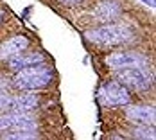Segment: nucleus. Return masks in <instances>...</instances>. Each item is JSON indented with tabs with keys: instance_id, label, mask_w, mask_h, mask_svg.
Wrapping results in <instances>:
<instances>
[{
	"instance_id": "1",
	"label": "nucleus",
	"mask_w": 156,
	"mask_h": 140,
	"mask_svg": "<svg viewBox=\"0 0 156 140\" xmlns=\"http://www.w3.org/2000/svg\"><path fill=\"white\" fill-rule=\"evenodd\" d=\"M133 34L135 32L126 23H111V22H108L106 25H101V27H95L92 31H88L86 32V40L95 43V45L115 47V45H124L127 41H131Z\"/></svg>"
},
{
	"instance_id": "2",
	"label": "nucleus",
	"mask_w": 156,
	"mask_h": 140,
	"mask_svg": "<svg viewBox=\"0 0 156 140\" xmlns=\"http://www.w3.org/2000/svg\"><path fill=\"white\" fill-rule=\"evenodd\" d=\"M54 74L52 70L41 65H32L27 68L16 70V76L13 77V84L18 90H40L52 83Z\"/></svg>"
},
{
	"instance_id": "3",
	"label": "nucleus",
	"mask_w": 156,
	"mask_h": 140,
	"mask_svg": "<svg viewBox=\"0 0 156 140\" xmlns=\"http://www.w3.org/2000/svg\"><path fill=\"white\" fill-rule=\"evenodd\" d=\"M117 81L120 84H124L129 90H136V92H145L151 86V77L149 74L140 68V66H129V68H120L117 70Z\"/></svg>"
},
{
	"instance_id": "4",
	"label": "nucleus",
	"mask_w": 156,
	"mask_h": 140,
	"mask_svg": "<svg viewBox=\"0 0 156 140\" xmlns=\"http://www.w3.org/2000/svg\"><path fill=\"white\" fill-rule=\"evenodd\" d=\"M99 99L106 106H127V104H131V93L119 81L104 83L99 90Z\"/></svg>"
},
{
	"instance_id": "5",
	"label": "nucleus",
	"mask_w": 156,
	"mask_h": 140,
	"mask_svg": "<svg viewBox=\"0 0 156 140\" xmlns=\"http://www.w3.org/2000/svg\"><path fill=\"white\" fill-rule=\"evenodd\" d=\"M15 129H36V117L29 111H15L7 115H0V133L15 131Z\"/></svg>"
},
{
	"instance_id": "6",
	"label": "nucleus",
	"mask_w": 156,
	"mask_h": 140,
	"mask_svg": "<svg viewBox=\"0 0 156 140\" xmlns=\"http://www.w3.org/2000/svg\"><path fill=\"white\" fill-rule=\"evenodd\" d=\"M106 65L111 70H120V68H129V66L145 68L147 59L136 52H113L106 58Z\"/></svg>"
},
{
	"instance_id": "7",
	"label": "nucleus",
	"mask_w": 156,
	"mask_h": 140,
	"mask_svg": "<svg viewBox=\"0 0 156 140\" xmlns=\"http://www.w3.org/2000/svg\"><path fill=\"white\" fill-rule=\"evenodd\" d=\"M29 45H31V41H29L27 36L16 34V36L5 40L0 45V59H9V58H13L16 54H22V52H25L29 48Z\"/></svg>"
},
{
	"instance_id": "8",
	"label": "nucleus",
	"mask_w": 156,
	"mask_h": 140,
	"mask_svg": "<svg viewBox=\"0 0 156 140\" xmlns=\"http://www.w3.org/2000/svg\"><path fill=\"white\" fill-rule=\"evenodd\" d=\"M126 117L135 122V124H149L154 126V119H156V111L153 106H147V104H135V106H129L126 108Z\"/></svg>"
},
{
	"instance_id": "9",
	"label": "nucleus",
	"mask_w": 156,
	"mask_h": 140,
	"mask_svg": "<svg viewBox=\"0 0 156 140\" xmlns=\"http://www.w3.org/2000/svg\"><path fill=\"white\" fill-rule=\"evenodd\" d=\"M95 15L99 20L102 22H115L119 16L122 15V5L119 0H101L97 4V9H95Z\"/></svg>"
},
{
	"instance_id": "10",
	"label": "nucleus",
	"mask_w": 156,
	"mask_h": 140,
	"mask_svg": "<svg viewBox=\"0 0 156 140\" xmlns=\"http://www.w3.org/2000/svg\"><path fill=\"white\" fill-rule=\"evenodd\" d=\"M45 56L41 52H22V54H16L13 58H9V68L11 70H22V68H27V66H32V65H40L43 63Z\"/></svg>"
},
{
	"instance_id": "11",
	"label": "nucleus",
	"mask_w": 156,
	"mask_h": 140,
	"mask_svg": "<svg viewBox=\"0 0 156 140\" xmlns=\"http://www.w3.org/2000/svg\"><path fill=\"white\" fill-rule=\"evenodd\" d=\"M40 106V95L38 93H22L16 95L11 101V108L15 111H31Z\"/></svg>"
},
{
	"instance_id": "12",
	"label": "nucleus",
	"mask_w": 156,
	"mask_h": 140,
	"mask_svg": "<svg viewBox=\"0 0 156 140\" xmlns=\"http://www.w3.org/2000/svg\"><path fill=\"white\" fill-rule=\"evenodd\" d=\"M5 135H0L2 138L7 140H31V138H38V133L34 129H15V131H4Z\"/></svg>"
},
{
	"instance_id": "13",
	"label": "nucleus",
	"mask_w": 156,
	"mask_h": 140,
	"mask_svg": "<svg viewBox=\"0 0 156 140\" xmlns=\"http://www.w3.org/2000/svg\"><path fill=\"white\" fill-rule=\"evenodd\" d=\"M131 135L135 138H154V127L149 124H136Z\"/></svg>"
},
{
	"instance_id": "14",
	"label": "nucleus",
	"mask_w": 156,
	"mask_h": 140,
	"mask_svg": "<svg viewBox=\"0 0 156 140\" xmlns=\"http://www.w3.org/2000/svg\"><path fill=\"white\" fill-rule=\"evenodd\" d=\"M11 101H13L11 95H7V93H0V109L11 108Z\"/></svg>"
},
{
	"instance_id": "15",
	"label": "nucleus",
	"mask_w": 156,
	"mask_h": 140,
	"mask_svg": "<svg viewBox=\"0 0 156 140\" xmlns=\"http://www.w3.org/2000/svg\"><path fill=\"white\" fill-rule=\"evenodd\" d=\"M58 2H61V4H65V5H76V4L81 2V0H58Z\"/></svg>"
},
{
	"instance_id": "16",
	"label": "nucleus",
	"mask_w": 156,
	"mask_h": 140,
	"mask_svg": "<svg viewBox=\"0 0 156 140\" xmlns=\"http://www.w3.org/2000/svg\"><path fill=\"white\" fill-rule=\"evenodd\" d=\"M5 11H2V9H0V25H2V23H4V20H5Z\"/></svg>"
},
{
	"instance_id": "17",
	"label": "nucleus",
	"mask_w": 156,
	"mask_h": 140,
	"mask_svg": "<svg viewBox=\"0 0 156 140\" xmlns=\"http://www.w3.org/2000/svg\"><path fill=\"white\" fill-rule=\"evenodd\" d=\"M145 5H149V7H154V0H142Z\"/></svg>"
}]
</instances>
